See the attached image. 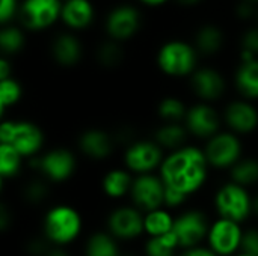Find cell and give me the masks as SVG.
I'll list each match as a JSON object with an SVG mask.
<instances>
[{
  "label": "cell",
  "mask_w": 258,
  "mask_h": 256,
  "mask_svg": "<svg viewBox=\"0 0 258 256\" xmlns=\"http://www.w3.org/2000/svg\"><path fill=\"white\" fill-rule=\"evenodd\" d=\"M209 161L206 152L183 146L172 151L160 166V178L163 184L186 196L198 192L207 180Z\"/></svg>",
  "instance_id": "1"
},
{
  "label": "cell",
  "mask_w": 258,
  "mask_h": 256,
  "mask_svg": "<svg viewBox=\"0 0 258 256\" xmlns=\"http://www.w3.org/2000/svg\"><path fill=\"white\" fill-rule=\"evenodd\" d=\"M198 51L194 44L183 39L166 41L157 53V65L169 77H187L198 68Z\"/></svg>",
  "instance_id": "2"
},
{
  "label": "cell",
  "mask_w": 258,
  "mask_h": 256,
  "mask_svg": "<svg viewBox=\"0 0 258 256\" xmlns=\"http://www.w3.org/2000/svg\"><path fill=\"white\" fill-rule=\"evenodd\" d=\"M82 231L80 214L70 205L53 207L44 219V232L48 241L65 246L74 241Z\"/></svg>",
  "instance_id": "3"
},
{
  "label": "cell",
  "mask_w": 258,
  "mask_h": 256,
  "mask_svg": "<svg viewBox=\"0 0 258 256\" xmlns=\"http://www.w3.org/2000/svg\"><path fill=\"white\" fill-rule=\"evenodd\" d=\"M63 0H23L20 3V26L30 32H41L54 26L62 15Z\"/></svg>",
  "instance_id": "4"
},
{
  "label": "cell",
  "mask_w": 258,
  "mask_h": 256,
  "mask_svg": "<svg viewBox=\"0 0 258 256\" xmlns=\"http://www.w3.org/2000/svg\"><path fill=\"white\" fill-rule=\"evenodd\" d=\"M44 142L41 130L26 121H5L0 127V143L12 146L23 157L35 155Z\"/></svg>",
  "instance_id": "5"
},
{
  "label": "cell",
  "mask_w": 258,
  "mask_h": 256,
  "mask_svg": "<svg viewBox=\"0 0 258 256\" xmlns=\"http://www.w3.org/2000/svg\"><path fill=\"white\" fill-rule=\"evenodd\" d=\"M215 205L221 219H228L237 223L245 222L254 210V202L246 189L236 183L225 184L219 189L215 198Z\"/></svg>",
  "instance_id": "6"
},
{
  "label": "cell",
  "mask_w": 258,
  "mask_h": 256,
  "mask_svg": "<svg viewBox=\"0 0 258 256\" xmlns=\"http://www.w3.org/2000/svg\"><path fill=\"white\" fill-rule=\"evenodd\" d=\"M141 12L135 5L121 3L113 6L104 18V30L109 39L122 42L132 39L141 29Z\"/></svg>",
  "instance_id": "7"
},
{
  "label": "cell",
  "mask_w": 258,
  "mask_h": 256,
  "mask_svg": "<svg viewBox=\"0 0 258 256\" xmlns=\"http://www.w3.org/2000/svg\"><path fill=\"white\" fill-rule=\"evenodd\" d=\"M204 152L209 164H212L213 167L227 169L233 167L237 161H240L242 143L236 134L219 133L209 139Z\"/></svg>",
  "instance_id": "8"
},
{
  "label": "cell",
  "mask_w": 258,
  "mask_h": 256,
  "mask_svg": "<svg viewBox=\"0 0 258 256\" xmlns=\"http://www.w3.org/2000/svg\"><path fill=\"white\" fill-rule=\"evenodd\" d=\"M165 184L160 177H154L153 174L139 175L133 181L132 187V199L135 205L145 211H154L165 205Z\"/></svg>",
  "instance_id": "9"
},
{
  "label": "cell",
  "mask_w": 258,
  "mask_h": 256,
  "mask_svg": "<svg viewBox=\"0 0 258 256\" xmlns=\"http://www.w3.org/2000/svg\"><path fill=\"white\" fill-rule=\"evenodd\" d=\"M207 238L210 249L216 255L230 256L242 247L243 232L240 229V223L228 219H219L210 226Z\"/></svg>",
  "instance_id": "10"
},
{
  "label": "cell",
  "mask_w": 258,
  "mask_h": 256,
  "mask_svg": "<svg viewBox=\"0 0 258 256\" xmlns=\"http://www.w3.org/2000/svg\"><path fill=\"white\" fill-rule=\"evenodd\" d=\"M209 231L207 219L200 211H187L181 214L175 219L172 229L180 247H184L186 250L198 247V244L209 235Z\"/></svg>",
  "instance_id": "11"
},
{
  "label": "cell",
  "mask_w": 258,
  "mask_h": 256,
  "mask_svg": "<svg viewBox=\"0 0 258 256\" xmlns=\"http://www.w3.org/2000/svg\"><path fill=\"white\" fill-rule=\"evenodd\" d=\"M125 166L138 175L151 174L162 166V149L156 142H135L125 151Z\"/></svg>",
  "instance_id": "12"
},
{
  "label": "cell",
  "mask_w": 258,
  "mask_h": 256,
  "mask_svg": "<svg viewBox=\"0 0 258 256\" xmlns=\"http://www.w3.org/2000/svg\"><path fill=\"white\" fill-rule=\"evenodd\" d=\"M110 234L121 240H132L145 231V217L132 207H121L109 216Z\"/></svg>",
  "instance_id": "13"
},
{
  "label": "cell",
  "mask_w": 258,
  "mask_h": 256,
  "mask_svg": "<svg viewBox=\"0 0 258 256\" xmlns=\"http://www.w3.org/2000/svg\"><path fill=\"white\" fill-rule=\"evenodd\" d=\"M41 172L54 183L68 180L76 169V158L68 149H53L36 160Z\"/></svg>",
  "instance_id": "14"
},
{
  "label": "cell",
  "mask_w": 258,
  "mask_h": 256,
  "mask_svg": "<svg viewBox=\"0 0 258 256\" xmlns=\"http://www.w3.org/2000/svg\"><path fill=\"white\" fill-rule=\"evenodd\" d=\"M186 125L194 136L201 139H212L218 134L219 130V115L212 106L201 103L187 110Z\"/></svg>",
  "instance_id": "15"
},
{
  "label": "cell",
  "mask_w": 258,
  "mask_h": 256,
  "mask_svg": "<svg viewBox=\"0 0 258 256\" xmlns=\"http://www.w3.org/2000/svg\"><path fill=\"white\" fill-rule=\"evenodd\" d=\"M194 92L204 101H215L225 92V80L219 71L210 66L198 68L190 75Z\"/></svg>",
  "instance_id": "16"
},
{
  "label": "cell",
  "mask_w": 258,
  "mask_h": 256,
  "mask_svg": "<svg viewBox=\"0 0 258 256\" xmlns=\"http://www.w3.org/2000/svg\"><path fill=\"white\" fill-rule=\"evenodd\" d=\"M95 20V6L91 0H63L60 21L70 30H85Z\"/></svg>",
  "instance_id": "17"
},
{
  "label": "cell",
  "mask_w": 258,
  "mask_h": 256,
  "mask_svg": "<svg viewBox=\"0 0 258 256\" xmlns=\"http://www.w3.org/2000/svg\"><path fill=\"white\" fill-rule=\"evenodd\" d=\"M225 121L234 133L248 134L258 127V112L248 101H234L225 110Z\"/></svg>",
  "instance_id": "18"
},
{
  "label": "cell",
  "mask_w": 258,
  "mask_h": 256,
  "mask_svg": "<svg viewBox=\"0 0 258 256\" xmlns=\"http://www.w3.org/2000/svg\"><path fill=\"white\" fill-rule=\"evenodd\" d=\"M82 54V42L74 33H59L51 42V56L62 66H74L80 62Z\"/></svg>",
  "instance_id": "19"
},
{
  "label": "cell",
  "mask_w": 258,
  "mask_h": 256,
  "mask_svg": "<svg viewBox=\"0 0 258 256\" xmlns=\"http://www.w3.org/2000/svg\"><path fill=\"white\" fill-rule=\"evenodd\" d=\"M79 146L89 158L103 160L112 152V139L101 130H88L80 136Z\"/></svg>",
  "instance_id": "20"
},
{
  "label": "cell",
  "mask_w": 258,
  "mask_h": 256,
  "mask_svg": "<svg viewBox=\"0 0 258 256\" xmlns=\"http://www.w3.org/2000/svg\"><path fill=\"white\" fill-rule=\"evenodd\" d=\"M236 88L248 100H258V59L243 60L236 71Z\"/></svg>",
  "instance_id": "21"
},
{
  "label": "cell",
  "mask_w": 258,
  "mask_h": 256,
  "mask_svg": "<svg viewBox=\"0 0 258 256\" xmlns=\"http://www.w3.org/2000/svg\"><path fill=\"white\" fill-rule=\"evenodd\" d=\"M224 32L216 24H203L195 33V48L198 53L213 56L224 47Z\"/></svg>",
  "instance_id": "22"
},
{
  "label": "cell",
  "mask_w": 258,
  "mask_h": 256,
  "mask_svg": "<svg viewBox=\"0 0 258 256\" xmlns=\"http://www.w3.org/2000/svg\"><path fill=\"white\" fill-rule=\"evenodd\" d=\"M132 187L133 180L130 174L122 169H113L103 178V192L112 199H119L125 196L132 192Z\"/></svg>",
  "instance_id": "23"
},
{
  "label": "cell",
  "mask_w": 258,
  "mask_h": 256,
  "mask_svg": "<svg viewBox=\"0 0 258 256\" xmlns=\"http://www.w3.org/2000/svg\"><path fill=\"white\" fill-rule=\"evenodd\" d=\"M156 143L160 148H168L171 151H177L183 148L181 145L186 140V128L177 122H168L156 131Z\"/></svg>",
  "instance_id": "24"
},
{
  "label": "cell",
  "mask_w": 258,
  "mask_h": 256,
  "mask_svg": "<svg viewBox=\"0 0 258 256\" xmlns=\"http://www.w3.org/2000/svg\"><path fill=\"white\" fill-rule=\"evenodd\" d=\"M174 219L169 214V211L159 208L154 211L147 213L145 216V232L150 237H162L174 229Z\"/></svg>",
  "instance_id": "25"
},
{
  "label": "cell",
  "mask_w": 258,
  "mask_h": 256,
  "mask_svg": "<svg viewBox=\"0 0 258 256\" xmlns=\"http://www.w3.org/2000/svg\"><path fill=\"white\" fill-rule=\"evenodd\" d=\"M26 45V35L21 26L6 24L0 30V48L3 54L11 56L23 50Z\"/></svg>",
  "instance_id": "26"
},
{
  "label": "cell",
  "mask_w": 258,
  "mask_h": 256,
  "mask_svg": "<svg viewBox=\"0 0 258 256\" xmlns=\"http://www.w3.org/2000/svg\"><path fill=\"white\" fill-rule=\"evenodd\" d=\"M86 256H118L119 250L112 235L104 232L94 234L86 243Z\"/></svg>",
  "instance_id": "27"
},
{
  "label": "cell",
  "mask_w": 258,
  "mask_h": 256,
  "mask_svg": "<svg viewBox=\"0 0 258 256\" xmlns=\"http://www.w3.org/2000/svg\"><path fill=\"white\" fill-rule=\"evenodd\" d=\"M122 59H124V50L121 47V42L118 41L107 39L101 42L97 48V60L100 65L106 68H116L118 65H121Z\"/></svg>",
  "instance_id": "28"
},
{
  "label": "cell",
  "mask_w": 258,
  "mask_h": 256,
  "mask_svg": "<svg viewBox=\"0 0 258 256\" xmlns=\"http://www.w3.org/2000/svg\"><path fill=\"white\" fill-rule=\"evenodd\" d=\"M231 178H233V183L245 189L248 186L255 184L258 181V161L251 160V158L237 161L231 167Z\"/></svg>",
  "instance_id": "29"
},
{
  "label": "cell",
  "mask_w": 258,
  "mask_h": 256,
  "mask_svg": "<svg viewBox=\"0 0 258 256\" xmlns=\"http://www.w3.org/2000/svg\"><path fill=\"white\" fill-rule=\"evenodd\" d=\"M23 155L12 146L0 143V177L12 178L18 174L21 167Z\"/></svg>",
  "instance_id": "30"
},
{
  "label": "cell",
  "mask_w": 258,
  "mask_h": 256,
  "mask_svg": "<svg viewBox=\"0 0 258 256\" xmlns=\"http://www.w3.org/2000/svg\"><path fill=\"white\" fill-rule=\"evenodd\" d=\"M180 247L174 232L162 237H151L145 246L147 256H174L175 249Z\"/></svg>",
  "instance_id": "31"
},
{
  "label": "cell",
  "mask_w": 258,
  "mask_h": 256,
  "mask_svg": "<svg viewBox=\"0 0 258 256\" xmlns=\"http://www.w3.org/2000/svg\"><path fill=\"white\" fill-rule=\"evenodd\" d=\"M23 95V88L15 78H6L0 81V107L5 112L8 107L17 104Z\"/></svg>",
  "instance_id": "32"
},
{
  "label": "cell",
  "mask_w": 258,
  "mask_h": 256,
  "mask_svg": "<svg viewBox=\"0 0 258 256\" xmlns=\"http://www.w3.org/2000/svg\"><path fill=\"white\" fill-rule=\"evenodd\" d=\"M159 115L162 119H165L168 122H177L187 115V110H186L183 101H180L175 97H168L160 101Z\"/></svg>",
  "instance_id": "33"
},
{
  "label": "cell",
  "mask_w": 258,
  "mask_h": 256,
  "mask_svg": "<svg viewBox=\"0 0 258 256\" xmlns=\"http://www.w3.org/2000/svg\"><path fill=\"white\" fill-rule=\"evenodd\" d=\"M240 62L258 59V26L249 27L240 39Z\"/></svg>",
  "instance_id": "34"
},
{
  "label": "cell",
  "mask_w": 258,
  "mask_h": 256,
  "mask_svg": "<svg viewBox=\"0 0 258 256\" xmlns=\"http://www.w3.org/2000/svg\"><path fill=\"white\" fill-rule=\"evenodd\" d=\"M20 3L18 0H0V23L2 26L12 24V20L18 17L20 11Z\"/></svg>",
  "instance_id": "35"
},
{
  "label": "cell",
  "mask_w": 258,
  "mask_h": 256,
  "mask_svg": "<svg viewBox=\"0 0 258 256\" xmlns=\"http://www.w3.org/2000/svg\"><path fill=\"white\" fill-rule=\"evenodd\" d=\"M45 195L47 186L42 181H32L24 190V196L29 202H39L45 198Z\"/></svg>",
  "instance_id": "36"
},
{
  "label": "cell",
  "mask_w": 258,
  "mask_h": 256,
  "mask_svg": "<svg viewBox=\"0 0 258 256\" xmlns=\"http://www.w3.org/2000/svg\"><path fill=\"white\" fill-rule=\"evenodd\" d=\"M243 253L251 256H258V231L257 229H249L243 232L242 238V247Z\"/></svg>",
  "instance_id": "37"
},
{
  "label": "cell",
  "mask_w": 258,
  "mask_h": 256,
  "mask_svg": "<svg viewBox=\"0 0 258 256\" xmlns=\"http://www.w3.org/2000/svg\"><path fill=\"white\" fill-rule=\"evenodd\" d=\"M258 5H254L248 0H242L237 6H236V15L243 20V21H249V20H255L257 17Z\"/></svg>",
  "instance_id": "38"
},
{
  "label": "cell",
  "mask_w": 258,
  "mask_h": 256,
  "mask_svg": "<svg viewBox=\"0 0 258 256\" xmlns=\"http://www.w3.org/2000/svg\"><path fill=\"white\" fill-rule=\"evenodd\" d=\"M186 198H187L186 195H183V193H180L177 190H172L169 187L165 189V205L169 207V208H177L178 205H181L186 201Z\"/></svg>",
  "instance_id": "39"
},
{
  "label": "cell",
  "mask_w": 258,
  "mask_h": 256,
  "mask_svg": "<svg viewBox=\"0 0 258 256\" xmlns=\"http://www.w3.org/2000/svg\"><path fill=\"white\" fill-rule=\"evenodd\" d=\"M12 77V65L6 57H2L0 60V81Z\"/></svg>",
  "instance_id": "40"
},
{
  "label": "cell",
  "mask_w": 258,
  "mask_h": 256,
  "mask_svg": "<svg viewBox=\"0 0 258 256\" xmlns=\"http://www.w3.org/2000/svg\"><path fill=\"white\" fill-rule=\"evenodd\" d=\"M183 256H218L212 249H206V247H194V249H187Z\"/></svg>",
  "instance_id": "41"
},
{
  "label": "cell",
  "mask_w": 258,
  "mask_h": 256,
  "mask_svg": "<svg viewBox=\"0 0 258 256\" xmlns=\"http://www.w3.org/2000/svg\"><path fill=\"white\" fill-rule=\"evenodd\" d=\"M142 5L150 6V8H157V6H163L168 0H139Z\"/></svg>",
  "instance_id": "42"
},
{
  "label": "cell",
  "mask_w": 258,
  "mask_h": 256,
  "mask_svg": "<svg viewBox=\"0 0 258 256\" xmlns=\"http://www.w3.org/2000/svg\"><path fill=\"white\" fill-rule=\"evenodd\" d=\"M175 2L181 6H195V5H200L203 0H175Z\"/></svg>",
  "instance_id": "43"
},
{
  "label": "cell",
  "mask_w": 258,
  "mask_h": 256,
  "mask_svg": "<svg viewBox=\"0 0 258 256\" xmlns=\"http://www.w3.org/2000/svg\"><path fill=\"white\" fill-rule=\"evenodd\" d=\"M45 256H70L65 250H62V249H51V250H48V253Z\"/></svg>",
  "instance_id": "44"
},
{
  "label": "cell",
  "mask_w": 258,
  "mask_h": 256,
  "mask_svg": "<svg viewBox=\"0 0 258 256\" xmlns=\"http://www.w3.org/2000/svg\"><path fill=\"white\" fill-rule=\"evenodd\" d=\"M254 211L258 214V198L254 201Z\"/></svg>",
  "instance_id": "45"
},
{
  "label": "cell",
  "mask_w": 258,
  "mask_h": 256,
  "mask_svg": "<svg viewBox=\"0 0 258 256\" xmlns=\"http://www.w3.org/2000/svg\"><path fill=\"white\" fill-rule=\"evenodd\" d=\"M248 2H251V3H254V5H258V0H248Z\"/></svg>",
  "instance_id": "46"
},
{
  "label": "cell",
  "mask_w": 258,
  "mask_h": 256,
  "mask_svg": "<svg viewBox=\"0 0 258 256\" xmlns=\"http://www.w3.org/2000/svg\"><path fill=\"white\" fill-rule=\"evenodd\" d=\"M237 256H251V255H246V253H240V255H237Z\"/></svg>",
  "instance_id": "47"
},
{
  "label": "cell",
  "mask_w": 258,
  "mask_h": 256,
  "mask_svg": "<svg viewBox=\"0 0 258 256\" xmlns=\"http://www.w3.org/2000/svg\"><path fill=\"white\" fill-rule=\"evenodd\" d=\"M255 20H257V21H258V11H257V17H255Z\"/></svg>",
  "instance_id": "48"
}]
</instances>
